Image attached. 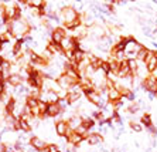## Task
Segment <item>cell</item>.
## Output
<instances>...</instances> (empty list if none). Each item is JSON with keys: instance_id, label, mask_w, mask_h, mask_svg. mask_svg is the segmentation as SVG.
<instances>
[{"instance_id": "1", "label": "cell", "mask_w": 157, "mask_h": 152, "mask_svg": "<svg viewBox=\"0 0 157 152\" xmlns=\"http://www.w3.org/2000/svg\"><path fill=\"white\" fill-rule=\"evenodd\" d=\"M30 30H31L30 24L23 19H18V20H16V22L7 23V33L10 34V36H13V37H17V40L24 38V36H27V34L30 33Z\"/></svg>"}, {"instance_id": "2", "label": "cell", "mask_w": 157, "mask_h": 152, "mask_svg": "<svg viewBox=\"0 0 157 152\" xmlns=\"http://www.w3.org/2000/svg\"><path fill=\"white\" fill-rule=\"evenodd\" d=\"M59 17L62 19L64 24H67V23L75 22V20L79 17V14H78L77 10L74 7H62L61 11H59Z\"/></svg>"}, {"instance_id": "3", "label": "cell", "mask_w": 157, "mask_h": 152, "mask_svg": "<svg viewBox=\"0 0 157 152\" xmlns=\"http://www.w3.org/2000/svg\"><path fill=\"white\" fill-rule=\"evenodd\" d=\"M57 82H58V86L61 87L62 90L71 88V87H75L77 84H79V81H78V80H74V78H71L70 75H67L65 73H62V74L59 75L58 78H57Z\"/></svg>"}, {"instance_id": "4", "label": "cell", "mask_w": 157, "mask_h": 152, "mask_svg": "<svg viewBox=\"0 0 157 152\" xmlns=\"http://www.w3.org/2000/svg\"><path fill=\"white\" fill-rule=\"evenodd\" d=\"M30 145H31V148L34 149V151L37 152H43L47 149L48 145L45 144V141L44 139H41L40 137H33V138H30Z\"/></svg>"}, {"instance_id": "5", "label": "cell", "mask_w": 157, "mask_h": 152, "mask_svg": "<svg viewBox=\"0 0 157 152\" xmlns=\"http://www.w3.org/2000/svg\"><path fill=\"white\" fill-rule=\"evenodd\" d=\"M65 38V30L62 27H55L51 31V41L55 44H61L62 40Z\"/></svg>"}, {"instance_id": "6", "label": "cell", "mask_w": 157, "mask_h": 152, "mask_svg": "<svg viewBox=\"0 0 157 152\" xmlns=\"http://www.w3.org/2000/svg\"><path fill=\"white\" fill-rule=\"evenodd\" d=\"M84 139H85L84 135H79L77 131H71V132H68V135H67V141L70 142L71 145H75V146H78Z\"/></svg>"}, {"instance_id": "7", "label": "cell", "mask_w": 157, "mask_h": 152, "mask_svg": "<svg viewBox=\"0 0 157 152\" xmlns=\"http://www.w3.org/2000/svg\"><path fill=\"white\" fill-rule=\"evenodd\" d=\"M62 112V107L59 105V102H54V104H47V117H58Z\"/></svg>"}, {"instance_id": "8", "label": "cell", "mask_w": 157, "mask_h": 152, "mask_svg": "<svg viewBox=\"0 0 157 152\" xmlns=\"http://www.w3.org/2000/svg\"><path fill=\"white\" fill-rule=\"evenodd\" d=\"M68 130H70V125H68V122H65V121H58V122H55V132H57V135H59V137H67L68 135Z\"/></svg>"}, {"instance_id": "9", "label": "cell", "mask_w": 157, "mask_h": 152, "mask_svg": "<svg viewBox=\"0 0 157 152\" xmlns=\"http://www.w3.org/2000/svg\"><path fill=\"white\" fill-rule=\"evenodd\" d=\"M7 84H10L11 87H18L23 84V77L21 74H17V73H11L10 75L7 77Z\"/></svg>"}, {"instance_id": "10", "label": "cell", "mask_w": 157, "mask_h": 152, "mask_svg": "<svg viewBox=\"0 0 157 152\" xmlns=\"http://www.w3.org/2000/svg\"><path fill=\"white\" fill-rule=\"evenodd\" d=\"M45 48H47V53L50 54V56H55V54H59V53H62L61 46H59V44H55V43H52V41H50Z\"/></svg>"}, {"instance_id": "11", "label": "cell", "mask_w": 157, "mask_h": 152, "mask_svg": "<svg viewBox=\"0 0 157 152\" xmlns=\"http://www.w3.org/2000/svg\"><path fill=\"white\" fill-rule=\"evenodd\" d=\"M79 97H81L79 91H68V93L65 94V101L70 102V104H72V102L79 100Z\"/></svg>"}, {"instance_id": "12", "label": "cell", "mask_w": 157, "mask_h": 152, "mask_svg": "<svg viewBox=\"0 0 157 152\" xmlns=\"http://www.w3.org/2000/svg\"><path fill=\"white\" fill-rule=\"evenodd\" d=\"M86 141L89 145H98V144H101V141H102V137H101L99 134H91V135L86 137Z\"/></svg>"}, {"instance_id": "13", "label": "cell", "mask_w": 157, "mask_h": 152, "mask_svg": "<svg viewBox=\"0 0 157 152\" xmlns=\"http://www.w3.org/2000/svg\"><path fill=\"white\" fill-rule=\"evenodd\" d=\"M81 124H82V119H81L79 117H77V115H74L72 118H70V121H68V125H70L71 128H74V130H77Z\"/></svg>"}, {"instance_id": "14", "label": "cell", "mask_w": 157, "mask_h": 152, "mask_svg": "<svg viewBox=\"0 0 157 152\" xmlns=\"http://www.w3.org/2000/svg\"><path fill=\"white\" fill-rule=\"evenodd\" d=\"M18 124H20V130L23 132H30L31 131V124L27 122V121H23V119L18 118Z\"/></svg>"}, {"instance_id": "15", "label": "cell", "mask_w": 157, "mask_h": 152, "mask_svg": "<svg viewBox=\"0 0 157 152\" xmlns=\"http://www.w3.org/2000/svg\"><path fill=\"white\" fill-rule=\"evenodd\" d=\"M47 152H59V148L57 144H48L47 149H45Z\"/></svg>"}, {"instance_id": "16", "label": "cell", "mask_w": 157, "mask_h": 152, "mask_svg": "<svg viewBox=\"0 0 157 152\" xmlns=\"http://www.w3.org/2000/svg\"><path fill=\"white\" fill-rule=\"evenodd\" d=\"M6 149H7V145L4 142H0V152H6Z\"/></svg>"}, {"instance_id": "17", "label": "cell", "mask_w": 157, "mask_h": 152, "mask_svg": "<svg viewBox=\"0 0 157 152\" xmlns=\"http://www.w3.org/2000/svg\"><path fill=\"white\" fill-rule=\"evenodd\" d=\"M129 68H132V70H136V63L135 61H133V60H130V61H129Z\"/></svg>"}, {"instance_id": "18", "label": "cell", "mask_w": 157, "mask_h": 152, "mask_svg": "<svg viewBox=\"0 0 157 152\" xmlns=\"http://www.w3.org/2000/svg\"><path fill=\"white\" fill-rule=\"evenodd\" d=\"M132 128H133V130H135V131H140V130H142V126H139V125H135V124H132Z\"/></svg>"}, {"instance_id": "19", "label": "cell", "mask_w": 157, "mask_h": 152, "mask_svg": "<svg viewBox=\"0 0 157 152\" xmlns=\"http://www.w3.org/2000/svg\"><path fill=\"white\" fill-rule=\"evenodd\" d=\"M143 122H147V125H150V118L149 117H143Z\"/></svg>"}, {"instance_id": "20", "label": "cell", "mask_w": 157, "mask_h": 152, "mask_svg": "<svg viewBox=\"0 0 157 152\" xmlns=\"http://www.w3.org/2000/svg\"><path fill=\"white\" fill-rule=\"evenodd\" d=\"M2 47H3V43H2V40H0V50H2Z\"/></svg>"}]
</instances>
